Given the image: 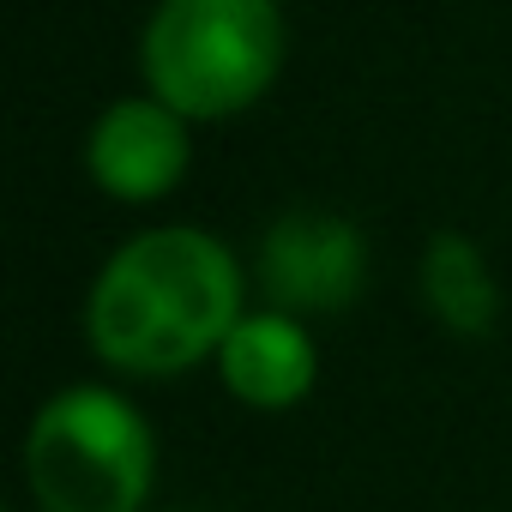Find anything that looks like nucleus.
<instances>
[{"label": "nucleus", "instance_id": "f257e3e1", "mask_svg": "<svg viewBox=\"0 0 512 512\" xmlns=\"http://www.w3.org/2000/svg\"><path fill=\"white\" fill-rule=\"evenodd\" d=\"M247 284L229 241L193 223H157L127 235L91 278L85 344L127 380H175L217 362L235 332Z\"/></svg>", "mask_w": 512, "mask_h": 512}, {"label": "nucleus", "instance_id": "f03ea898", "mask_svg": "<svg viewBox=\"0 0 512 512\" xmlns=\"http://www.w3.org/2000/svg\"><path fill=\"white\" fill-rule=\"evenodd\" d=\"M290 61V19L278 0H157L139 31L145 91L175 115L235 121L260 103Z\"/></svg>", "mask_w": 512, "mask_h": 512}, {"label": "nucleus", "instance_id": "7ed1b4c3", "mask_svg": "<svg viewBox=\"0 0 512 512\" xmlns=\"http://www.w3.org/2000/svg\"><path fill=\"white\" fill-rule=\"evenodd\" d=\"M157 434L115 386H61L25 428V488L43 512H145Z\"/></svg>", "mask_w": 512, "mask_h": 512}, {"label": "nucleus", "instance_id": "20e7f679", "mask_svg": "<svg viewBox=\"0 0 512 512\" xmlns=\"http://www.w3.org/2000/svg\"><path fill=\"white\" fill-rule=\"evenodd\" d=\"M253 278L266 290V308L314 320V314H344L356 308L368 284V235L320 205H296L266 223Z\"/></svg>", "mask_w": 512, "mask_h": 512}, {"label": "nucleus", "instance_id": "39448f33", "mask_svg": "<svg viewBox=\"0 0 512 512\" xmlns=\"http://www.w3.org/2000/svg\"><path fill=\"white\" fill-rule=\"evenodd\" d=\"M187 169H193V121L151 91L115 97L85 133V175L121 205L169 199L187 181Z\"/></svg>", "mask_w": 512, "mask_h": 512}, {"label": "nucleus", "instance_id": "423d86ee", "mask_svg": "<svg viewBox=\"0 0 512 512\" xmlns=\"http://www.w3.org/2000/svg\"><path fill=\"white\" fill-rule=\"evenodd\" d=\"M211 368L235 404L260 410V416H284V410L308 404V392L320 386V344H314L308 320L260 308V314L235 320V332L223 338Z\"/></svg>", "mask_w": 512, "mask_h": 512}, {"label": "nucleus", "instance_id": "0eeeda50", "mask_svg": "<svg viewBox=\"0 0 512 512\" xmlns=\"http://www.w3.org/2000/svg\"><path fill=\"white\" fill-rule=\"evenodd\" d=\"M416 290H422V308L434 314V326H446V332H458V338H482V332H494V320H500L494 266H488V253H482L464 229L428 235L422 260H416Z\"/></svg>", "mask_w": 512, "mask_h": 512}, {"label": "nucleus", "instance_id": "6e6552de", "mask_svg": "<svg viewBox=\"0 0 512 512\" xmlns=\"http://www.w3.org/2000/svg\"><path fill=\"white\" fill-rule=\"evenodd\" d=\"M181 512H199V506H181Z\"/></svg>", "mask_w": 512, "mask_h": 512}]
</instances>
